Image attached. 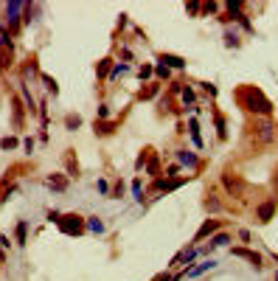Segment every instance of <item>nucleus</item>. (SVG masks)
<instances>
[{
	"mask_svg": "<svg viewBox=\"0 0 278 281\" xmlns=\"http://www.w3.org/2000/svg\"><path fill=\"white\" fill-rule=\"evenodd\" d=\"M59 234H65V236H85L87 234V217H82V214H76V211H68V214H62V219H59Z\"/></svg>",
	"mask_w": 278,
	"mask_h": 281,
	"instance_id": "obj_5",
	"label": "nucleus"
},
{
	"mask_svg": "<svg viewBox=\"0 0 278 281\" xmlns=\"http://www.w3.org/2000/svg\"><path fill=\"white\" fill-rule=\"evenodd\" d=\"M62 166H65V175L70 177V180H79L82 177V166H79V158H76V149L68 146L62 152Z\"/></svg>",
	"mask_w": 278,
	"mask_h": 281,
	"instance_id": "obj_15",
	"label": "nucleus"
},
{
	"mask_svg": "<svg viewBox=\"0 0 278 281\" xmlns=\"http://www.w3.org/2000/svg\"><path fill=\"white\" fill-rule=\"evenodd\" d=\"M23 152H26L28 158L37 152V138H34V135H23Z\"/></svg>",
	"mask_w": 278,
	"mask_h": 281,
	"instance_id": "obj_43",
	"label": "nucleus"
},
{
	"mask_svg": "<svg viewBox=\"0 0 278 281\" xmlns=\"http://www.w3.org/2000/svg\"><path fill=\"white\" fill-rule=\"evenodd\" d=\"M270 183H273V189L278 191V166H275V172H273V180H270Z\"/></svg>",
	"mask_w": 278,
	"mask_h": 281,
	"instance_id": "obj_53",
	"label": "nucleus"
},
{
	"mask_svg": "<svg viewBox=\"0 0 278 281\" xmlns=\"http://www.w3.org/2000/svg\"><path fill=\"white\" fill-rule=\"evenodd\" d=\"M236 236H239V242H245V248H247V242L253 239V234L247 228H239V231H236Z\"/></svg>",
	"mask_w": 278,
	"mask_h": 281,
	"instance_id": "obj_50",
	"label": "nucleus"
},
{
	"mask_svg": "<svg viewBox=\"0 0 278 281\" xmlns=\"http://www.w3.org/2000/svg\"><path fill=\"white\" fill-rule=\"evenodd\" d=\"M135 70V65H127V62H115V68H112V73H110V79H107V85H112V82H118L121 76H129Z\"/></svg>",
	"mask_w": 278,
	"mask_h": 281,
	"instance_id": "obj_31",
	"label": "nucleus"
},
{
	"mask_svg": "<svg viewBox=\"0 0 278 281\" xmlns=\"http://www.w3.org/2000/svg\"><path fill=\"white\" fill-rule=\"evenodd\" d=\"M17 76H20V82H39V76H43V68H39V57L37 53H26V59H23L20 65H17Z\"/></svg>",
	"mask_w": 278,
	"mask_h": 281,
	"instance_id": "obj_7",
	"label": "nucleus"
},
{
	"mask_svg": "<svg viewBox=\"0 0 278 281\" xmlns=\"http://www.w3.org/2000/svg\"><path fill=\"white\" fill-rule=\"evenodd\" d=\"M197 87H200L205 96H211V99H216V96H220V87H216L214 82H197Z\"/></svg>",
	"mask_w": 278,
	"mask_h": 281,
	"instance_id": "obj_44",
	"label": "nucleus"
},
{
	"mask_svg": "<svg viewBox=\"0 0 278 281\" xmlns=\"http://www.w3.org/2000/svg\"><path fill=\"white\" fill-rule=\"evenodd\" d=\"M82 124H85V118L79 113H65V118H62L65 133H76V129H82Z\"/></svg>",
	"mask_w": 278,
	"mask_h": 281,
	"instance_id": "obj_27",
	"label": "nucleus"
},
{
	"mask_svg": "<svg viewBox=\"0 0 278 281\" xmlns=\"http://www.w3.org/2000/svg\"><path fill=\"white\" fill-rule=\"evenodd\" d=\"M152 155H155V146H144V149L138 152V158H135V166H132V169H135V172H144V166L149 163Z\"/></svg>",
	"mask_w": 278,
	"mask_h": 281,
	"instance_id": "obj_34",
	"label": "nucleus"
},
{
	"mask_svg": "<svg viewBox=\"0 0 278 281\" xmlns=\"http://www.w3.org/2000/svg\"><path fill=\"white\" fill-rule=\"evenodd\" d=\"M275 129H278V124L273 121V118H250L245 138L250 143H256V149H264V146H270V143L278 138Z\"/></svg>",
	"mask_w": 278,
	"mask_h": 281,
	"instance_id": "obj_2",
	"label": "nucleus"
},
{
	"mask_svg": "<svg viewBox=\"0 0 278 281\" xmlns=\"http://www.w3.org/2000/svg\"><path fill=\"white\" fill-rule=\"evenodd\" d=\"M3 261H6V250L0 248V265H3Z\"/></svg>",
	"mask_w": 278,
	"mask_h": 281,
	"instance_id": "obj_54",
	"label": "nucleus"
},
{
	"mask_svg": "<svg viewBox=\"0 0 278 281\" xmlns=\"http://www.w3.org/2000/svg\"><path fill=\"white\" fill-rule=\"evenodd\" d=\"M14 149H23V138H17V135H3L0 138V152H14Z\"/></svg>",
	"mask_w": 278,
	"mask_h": 281,
	"instance_id": "obj_32",
	"label": "nucleus"
},
{
	"mask_svg": "<svg viewBox=\"0 0 278 281\" xmlns=\"http://www.w3.org/2000/svg\"><path fill=\"white\" fill-rule=\"evenodd\" d=\"M230 256H233V259H245L256 273L264 270V256L259 253V250H250V248H245V245H239V248H230Z\"/></svg>",
	"mask_w": 278,
	"mask_h": 281,
	"instance_id": "obj_10",
	"label": "nucleus"
},
{
	"mask_svg": "<svg viewBox=\"0 0 278 281\" xmlns=\"http://www.w3.org/2000/svg\"><path fill=\"white\" fill-rule=\"evenodd\" d=\"M110 116H112V110H110V101H98V107H96V121H110Z\"/></svg>",
	"mask_w": 278,
	"mask_h": 281,
	"instance_id": "obj_39",
	"label": "nucleus"
},
{
	"mask_svg": "<svg viewBox=\"0 0 278 281\" xmlns=\"http://www.w3.org/2000/svg\"><path fill=\"white\" fill-rule=\"evenodd\" d=\"M39 82H43L45 93H48V96H54V99H56V96H59V85H56V79H54V76L43 73V76H39Z\"/></svg>",
	"mask_w": 278,
	"mask_h": 281,
	"instance_id": "obj_38",
	"label": "nucleus"
},
{
	"mask_svg": "<svg viewBox=\"0 0 278 281\" xmlns=\"http://www.w3.org/2000/svg\"><path fill=\"white\" fill-rule=\"evenodd\" d=\"M11 68H14V51H0V79H3V73Z\"/></svg>",
	"mask_w": 278,
	"mask_h": 281,
	"instance_id": "obj_36",
	"label": "nucleus"
},
{
	"mask_svg": "<svg viewBox=\"0 0 278 281\" xmlns=\"http://www.w3.org/2000/svg\"><path fill=\"white\" fill-rule=\"evenodd\" d=\"M129 194H132V200L138 202V205H144V200H146V186H144V177H135V180L129 183Z\"/></svg>",
	"mask_w": 278,
	"mask_h": 281,
	"instance_id": "obj_25",
	"label": "nucleus"
},
{
	"mask_svg": "<svg viewBox=\"0 0 278 281\" xmlns=\"http://www.w3.org/2000/svg\"><path fill=\"white\" fill-rule=\"evenodd\" d=\"M155 62L166 65V68H169V70H174V73H183V70L188 68V59H186V57H180V53H169V51H161Z\"/></svg>",
	"mask_w": 278,
	"mask_h": 281,
	"instance_id": "obj_16",
	"label": "nucleus"
},
{
	"mask_svg": "<svg viewBox=\"0 0 278 281\" xmlns=\"http://www.w3.org/2000/svg\"><path fill=\"white\" fill-rule=\"evenodd\" d=\"M129 26V14H118V23H115V28L118 31H124V28Z\"/></svg>",
	"mask_w": 278,
	"mask_h": 281,
	"instance_id": "obj_51",
	"label": "nucleus"
},
{
	"mask_svg": "<svg viewBox=\"0 0 278 281\" xmlns=\"http://www.w3.org/2000/svg\"><path fill=\"white\" fill-rule=\"evenodd\" d=\"M220 186L225 189V194L233 197V200H245V197H247V183H245V177H242L239 172H233V169H222Z\"/></svg>",
	"mask_w": 278,
	"mask_h": 281,
	"instance_id": "obj_4",
	"label": "nucleus"
},
{
	"mask_svg": "<svg viewBox=\"0 0 278 281\" xmlns=\"http://www.w3.org/2000/svg\"><path fill=\"white\" fill-rule=\"evenodd\" d=\"M275 133H278V129H275Z\"/></svg>",
	"mask_w": 278,
	"mask_h": 281,
	"instance_id": "obj_56",
	"label": "nucleus"
},
{
	"mask_svg": "<svg viewBox=\"0 0 278 281\" xmlns=\"http://www.w3.org/2000/svg\"><path fill=\"white\" fill-rule=\"evenodd\" d=\"M115 53H107V57H102L96 62V82H98V87H104V82L110 79V73H112V68H115Z\"/></svg>",
	"mask_w": 278,
	"mask_h": 281,
	"instance_id": "obj_17",
	"label": "nucleus"
},
{
	"mask_svg": "<svg viewBox=\"0 0 278 281\" xmlns=\"http://www.w3.org/2000/svg\"><path fill=\"white\" fill-rule=\"evenodd\" d=\"M135 73H138L141 85H146V82L155 79V62H141L138 68H135Z\"/></svg>",
	"mask_w": 278,
	"mask_h": 281,
	"instance_id": "obj_28",
	"label": "nucleus"
},
{
	"mask_svg": "<svg viewBox=\"0 0 278 281\" xmlns=\"http://www.w3.org/2000/svg\"><path fill=\"white\" fill-rule=\"evenodd\" d=\"M216 265H220V261H216L214 256H208V259L197 261V265H194L191 270H180V273H183V278H200V276H205L208 270H214Z\"/></svg>",
	"mask_w": 278,
	"mask_h": 281,
	"instance_id": "obj_19",
	"label": "nucleus"
},
{
	"mask_svg": "<svg viewBox=\"0 0 278 281\" xmlns=\"http://www.w3.org/2000/svg\"><path fill=\"white\" fill-rule=\"evenodd\" d=\"M14 194H17V183H9V180H3V177H0V208H3Z\"/></svg>",
	"mask_w": 278,
	"mask_h": 281,
	"instance_id": "obj_29",
	"label": "nucleus"
},
{
	"mask_svg": "<svg viewBox=\"0 0 278 281\" xmlns=\"http://www.w3.org/2000/svg\"><path fill=\"white\" fill-rule=\"evenodd\" d=\"M186 14H191V17H203V3H186Z\"/></svg>",
	"mask_w": 278,
	"mask_h": 281,
	"instance_id": "obj_47",
	"label": "nucleus"
},
{
	"mask_svg": "<svg viewBox=\"0 0 278 281\" xmlns=\"http://www.w3.org/2000/svg\"><path fill=\"white\" fill-rule=\"evenodd\" d=\"M23 11H26V3H23V0H9V3H3V26H6V31L11 34V40H17L23 31Z\"/></svg>",
	"mask_w": 278,
	"mask_h": 281,
	"instance_id": "obj_3",
	"label": "nucleus"
},
{
	"mask_svg": "<svg viewBox=\"0 0 278 281\" xmlns=\"http://www.w3.org/2000/svg\"><path fill=\"white\" fill-rule=\"evenodd\" d=\"M163 96V85L161 82H146V85L138 87V93H135V101H157Z\"/></svg>",
	"mask_w": 278,
	"mask_h": 281,
	"instance_id": "obj_18",
	"label": "nucleus"
},
{
	"mask_svg": "<svg viewBox=\"0 0 278 281\" xmlns=\"http://www.w3.org/2000/svg\"><path fill=\"white\" fill-rule=\"evenodd\" d=\"M104 231H107V225H104V219L98 217V214L87 217V234H93V236H102Z\"/></svg>",
	"mask_w": 278,
	"mask_h": 281,
	"instance_id": "obj_30",
	"label": "nucleus"
},
{
	"mask_svg": "<svg viewBox=\"0 0 278 281\" xmlns=\"http://www.w3.org/2000/svg\"><path fill=\"white\" fill-rule=\"evenodd\" d=\"M275 281H278V273H275Z\"/></svg>",
	"mask_w": 278,
	"mask_h": 281,
	"instance_id": "obj_55",
	"label": "nucleus"
},
{
	"mask_svg": "<svg viewBox=\"0 0 278 281\" xmlns=\"http://www.w3.org/2000/svg\"><path fill=\"white\" fill-rule=\"evenodd\" d=\"M28 172H31V163H28V160H20V163H11L9 169L3 172V180H9V183H17V180H20L23 175H28Z\"/></svg>",
	"mask_w": 278,
	"mask_h": 281,
	"instance_id": "obj_20",
	"label": "nucleus"
},
{
	"mask_svg": "<svg viewBox=\"0 0 278 281\" xmlns=\"http://www.w3.org/2000/svg\"><path fill=\"white\" fill-rule=\"evenodd\" d=\"M0 51H14V40L6 31V26H0Z\"/></svg>",
	"mask_w": 278,
	"mask_h": 281,
	"instance_id": "obj_40",
	"label": "nucleus"
},
{
	"mask_svg": "<svg viewBox=\"0 0 278 281\" xmlns=\"http://www.w3.org/2000/svg\"><path fill=\"white\" fill-rule=\"evenodd\" d=\"M121 197H127V180H124V177H115L112 191H110V200H121Z\"/></svg>",
	"mask_w": 278,
	"mask_h": 281,
	"instance_id": "obj_37",
	"label": "nucleus"
},
{
	"mask_svg": "<svg viewBox=\"0 0 278 281\" xmlns=\"http://www.w3.org/2000/svg\"><path fill=\"white\" fill-rule=\"evenodd\" d=\"M14 242H17V248H26V245H28V219H17V225H14Z\"/></svg>",
	"mask_w": 278,
	"mask_h": 281,
	"instance_id": "obj_26",
	"label": "nucleus"
},
{
	"mask_svg": "<svg viewBox=\"0 0 278 281\" xmlns=\"http://www.w3.org/2000/svg\"><path fill=\"white\" fill-rule=\"evenodd\" d=\"M45 219H48L51 225H59V219H62V211H56V208H51V211H45Z\"/></svg>",
	"mask_w": 278,
	"mask_h": 281,
	"instance_id": "obj_49",
	"label": "nucleus"
},
{
	"mask_svg": "<svg viewBox=\"0 0 278 281\" xmlns=\"http://www.w3.org/2000/svg\"><path fill=\"white\" fill-rule=\"evenodd\" d=\"M275 211H278V197H264V200L253 208V217H256L259 225H267L270 219L275 217Z\"/></svg>",
	"mask_w": 278,
	"mask_h": 281,
	"instance_id": "obj_11",
	"label": "nucleus"
},
{
	"mask_svg": "<svg viewBox=\"0 0 278 281\" xmlns=\"http://www.w3.org/2000/svg\"><path fill=\"white\" fill-rule=\"evenodd\" d=\"M0 248H3V250H9V248H11V239L6 236V234H0Z\"/></svg>",
	"mask_w": 278,
	"mask_h": 281,
	"instance_id": "obj_52",
	"label": "nucleus"
},
{
	"mask_svg": "<svg viewBox=\"0 0 278 281\" xmlns=\"http://www.w3.org/2000/svg\"><path fill=\"white\" fill-rule=\"evenodd\" d=\"M211 118H214V129H216V138L228 141V116L220 113L216 107H211Z\"/></svg>",
	"mask_w": 278,
	"mask_h": 281,
	"instance_id": "obj_21",
	"label": "nucleus"
},
{
	"mask_svg": "<svg viewBox=\"0 0 278 281\" xmlns=\"http://www.w3.org/2000/svg\"><path fill=\"white\" fill-rule=\"evenodd\" d=\"M43 11V6L39 3H26V11H23V26H31V23H37V14Z\"/></svg>",
	"mask_w": 278,
	"mask_h": 281,
	"instance_id": "obj_33",
	"label": "nucleus"
},
{
	"mask_svg": "<svg viewBox=\"0 0 278 281\" xmlns=\"http://www.w3.org/2000/svg\"><path fill=\"white\" fill-rule=\"evenodd\" d=\"M180 278H183V273H180V270H177V273H171V270H163V273H157V276L152 278V281H180Z\"/></svg>",
	"mask_w": 278,
	"mask_h": 281,
	"instance_id": "obj_46",
	"label": "nucleus"
},
{
	"mask_svg": "<svg viewBox=\"0 0 278 281\" xmlns=\"http://www.w3.org/2000/svg\"><path fill=\"white\" fill-rule=\"evenodd\" d=\"M225 228V222L222 219H216V217H208V219H203V225L197 228V234H194V239H191V245H197L200 248V242H208L214 234H220V231Z\"/></svg>",
	"mask_w": 278,
	"mask_h": 281,
	"instance_id": "obj_9",
	"label": "nucleus"
},
{
	"mask_svg": "<svg viewBox=\"0 0 278 281\" xmlns=\"http://www.w3.org/2000/svg\"><path fill=\"white\" fill-rule=\"evenodd\" d=\"M118 62H127V65H135V53L129 45H121L118 48Z\"/></svg>",
	"mask_w": 278,
	"mask_h": 281,
	"instance_id": "obj_41",
	"label": "nucleus"
},
{
	"mask_svg": "<svg viewBox=\"0 0 278 281\" xmlns=\"http://www.w3.org/2000/svg\"><path fill=\"white\" fill-rule=\"evenodd\" d=\"M222 45L225 48H242V34H239V28L236 26H228L222 31Z\"/></svg>",
	"mask_w": 278,
	"mask_h": 281,
	"instance_id": "obj_23",
	"label": "nucleus"
},
{
	"mask_svg": "<svg viewBox=\"0 0 278 281\" xmlns=\"http://www.w3.org/2000/svg\"><path fill=\"white\" fill-rule=\"evenodd\" d=\"M180 169H183L180 163H169L166 169H163V177H180Z\"/></svg>",
	"mask_w": 278,
	"mask_h": 281,
	"instance_id": "obj_48",
	"label": "nucleus"
},
{
	"mask_svg": "<svg viewBox=\"0 0 278 281\" xmlns=\"http://www.w3.org/2000/svg\"><path fill=\"white\" fill-rule=\"evenodd\" d=\"M96 191H98V194H102V197H110V191H112V183L107 180V177H98V180H96Z\"/></svg>",
	"mask_w": 278,
	"mask_h": 281,
	"instance_id": "obj_45",
	"label": "nucleus"
},
{
	"mask_svg": "<svg viewBox=\"0 0 278 281\" xmlns=\"http://www.w3.org/2000/svg\"><path fill=\"white\" fill-rule=\"evenodd\" d=\"M203 208L211 214V217H220L225 205H222V200H220V197H216V194H211V191H208V194H205V200H203Z\"/></svg>",
	"mask_w": 278,
	"mask_h": 281,
	"instance_id": "obj_24",
	"label": "nucleus"
},
{
	"mask_svg": "<svg viewBox=\"0 0 278 281\" xmlns=\"http://www.w3.org/2000/svg\"><path fill=\"white\" fill-rule=\"evenodd\" d=\"M174 163H180L183 169H191V172H200L205 166V160L200 158V152H194V149H188V146H177L174 152Z\"/></svg>",
	"mask_w": 278,
	"mask_h": 281,
	"instance_id": "obj_8",
	"label": "nucleus"
},
{
	"mask_svg": "<svg viewBox=\"0 0 278 281\" xmlns=\"http://www.w3.org/2000/svg\"><path fill=\"white\" fill-rule=\"evenodd\" d=\"M183 87H186V82H183V79H171L169 85H166V96H171V99H174V96L183 93Z\"/></svg>",
	"mask_w": 278,
	"mask_h": 281,
	"instance_id": "obj_42",
	"label": "nucleus"
},
{
	"mask_svg": "<svg viewBox=\"0 0 278 281\" xmlns=\"http://www.w3.org/2000/svg\"><path fill=\"white\" fill-rule=\"evenodd\" d=\"M9 116H11V127H14V133H23V129H26V121H28V110H26V104H23L20 93L9 96Z\"/></svg>",
	"mask_w": 278,
	"mask_h": 281,
	"instance_id": "obj_6",
	"label": "nucleus"
},
{
	"mask_svg": "<svg viewBox=\"0 0 278 281\" xmlns=\"http://www.w3.org/2000/svg\"><path fill=\"white\" fill-rule=\"evenodd\" d=\"M171 79H174V70H169L166 65L155 62V82H161V85H169Z\"/></svg>",
	"mask_w": 278,
	"mask_h": 281,
	"instance_id": "obj_35",
	"label": "nucleus"
},
{
	"mask_svg": "<svg viewBox=\"0 0 278 281\" xmlns=\"http://www.w3.org/2000/svg\"><path fill=\"white\" fill-rule=\"evenodd\" d=\"M127 113H129V110H127ZM127 113H121L118 118H110V121H93V133H96V138H110V135H115V129L124 124Z\"/></svg>",
	"mask_w": 278,
	"mask_h": 281,
	"instance_id": "obj_14",
	"label": "nucleus"
},
{
	"mask_svg": "<svg viewBox=\"0 0 278 281\" xmlns=\"http://www.w3.org/2000/svg\"><path fill=\"white\" fill-rule=\"evenodd\" d=\"M233 101L236 107H242V110L247 113V116L253 118H273V101L267 99V93L262 90L259 85H239L233 87Z\"/></svg>",
	"mask_w": 278,
	"mask_h": 281,
	"instance_id": "obj_1",
	"label": "nucleus"
},
{
	"mask_svg": "<svg viewBox=\"0 0 278 281\" xmlns=\"http://www.w3.org/2000/svg\"><path fill=\"white\" fill-rule=\"evenodd\" d=\"M144 175H149V180H155V177H163V155L155 149V155L149 158V163L144 166Z\"/></svg>",
	"mask_w": 278,
	"mask_h": 281,
	"instance_id": "obj_22",
	"label": "nucleus"
},
{
	"mask_svg": "<svg viewBox=\"0 0 278 281\" xmlns=\"http://www.w3.org/2000/svg\"><path fill=\"white\" fill-rule=\"evenodd\" d=\"M233 242V234H230V231H220V234H214L208 239V245H203V248H200V253H203V259H208L211 253H214V250H220V248H228V245Z\"/></svg>",
	"mask_w": 278,
	"mask_h": 281,
	"instance_id": "obj_12",
	"label": "nucleus"
},
{
	"mask_svg": "<svg viewBox=\"0 0 278 281\" xmlns=\"http://www.w3.org/2000/svg\"><path fill=\"white\" fill-rule=\"evenodd\" d=\"M43 186L48 191H56V194H65V191L70 189V177L65 175V172H51V175L43 177Z\"/></svg>",
	"mask_w": 278,
	"mask_h": 281,
	"instance_id": "obj_13",
	"label": "nucleus"
}]
</instances>
